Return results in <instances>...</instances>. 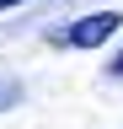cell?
Returning <instances> with one entry per match:
<instances>
[{
	"instance_id": "6da1fadb",
	"label": "cell",
	"mask_w": 123,
	"mask_h": 129,
	"mask_svg": "<svg viewBox=\"0 0 123 129\" xmlns=\"http://www.w3.org/2000/svg\"><path fill=\"white\" fill-rule=\"evenodd\" d=\"M118 27H123L118 11H91V16H80V22H70L64 32H54V43H64V48H102Z\"/></svg>"
},
{
	"instance_id": "7a4b0ae2",
	"label": "cell",
	"mask_w": 123,
	"mask_h": 129,
	"mask_svg": "<svg viewBox=\"0 0 123 129\" xmlns=\"http://www.w3.org/2000/svg\"><path fill=\"white\" fill-rule=\"evenodd\" d=\"M11 97H16V91H6V86H0V108H6V102H11Z\"/></svg>"
},
{
	"instance_id": "3957f363",
	"label": "cell",
	"mask_w": 123,
	"mask_h": 129,
	"mask_svg": "<svg viewBox=\"0 0 123 129\" xmlns=\"http://www.w3.org/2000/svg\"><path fill=\"white\" fill-rule=\"evenodd\" d=\"M112 75H123V54H118V59H112Z\"/></svg>"
},
{
	"instance_id": "277c9868",
	"label": "cell",
	"mask_w": 123,
	"mask_h": 129,
	"mask_svg": "<svg viewBox=\"0 0 123 129\" xmlns=\"http://www.w3.org/2000/svg\"><path fill=\"white\" fill-rule=\"evenodd\" d=\"M6 6H22V0H0V11H6Z\"/></svg>"
}]
</instances>
